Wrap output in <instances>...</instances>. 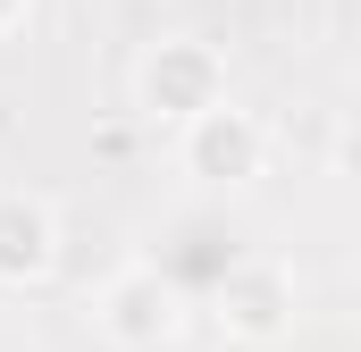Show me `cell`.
<instances>
[{"label": "cell", "instance_id": "6", "mask_svg": "<svg viewBox=\"0 0 361 352\" xmlns=\"http://www.w3.org/2000/svg\"><path fill=\"white\" fill-rule=\"evenodd\" d=\"M25 8H34V0H0V34H17V25H25Z\"/></svg>", "mask_w": 361, "mask_h": 352}, {"label": "cell", "instance_id": "2", "mask_svg": "<svg viewBox=\"0 0 361 352\" xmlns=\"http://www.w3.org/2000/svg\"><path fill=\"white\" fill-rule=\"evenodd\" d=\"M177 168L193 176V184H210V193L252 184V176L269 168V118L244 109V101H210V109H193V118L177 126Z\"/></svg>", "mask_w": 361, "mask_h": 352}, {"label": "cell", "instance_id": "5", "mask_svg": "<svg viewBox=\"0 0 361 352\" xmlns=\"http://www.w3.org/2000/svg\"><path fill=\"white\" fill-rule=\"evenodd\" d=\"M59 268V210L25 184H0V285L25 294Z\"/></svg>", "mask_w": 361, "mask_h": 352}, {"label": "cell", "instance_id": "1", "mask_svg": "<svg viewBox=\"0 0 361 352\" xmlns=\"http://www.w3.org/2000/svg\"><path fill=\"white\" fill-rule=\"evenodd\" d=\"M185 327V285L160 260H126L92 285V336L118 352H160Z\"/></svg>", "mask_w": 361, "mask_h": 352}, {"label": "cell", "instance_id": "3", "mask_svg": "<svg viewBox=\"0 0 361 352\" xmlns=\"http://www.w3.org/2000/svg\"><path fill=\"white\" fill-rule=\"evenodd\" d=\"M135 101H143V118L185 126L193 109L227 101V59H219L202 34H169V42L143 51V68H135Z\"/></svg>", "mask_w": 361, "mask_h": 352}, {"label": "cell", "instance_id": "4", "mask_svg": "<svg viewBox=\"0 0 361 352\" xmlns=\"http://www.w3.org/2000/svg\"><path fill=\"white\" fill-rule=\"evenodd\" d=\"M210 319L235 336V344H277L294 327V268L252 252V260H227V277L210 285Z\"/></svg>", "mask_w": 361, "mask_h": 352}]
</instances>
